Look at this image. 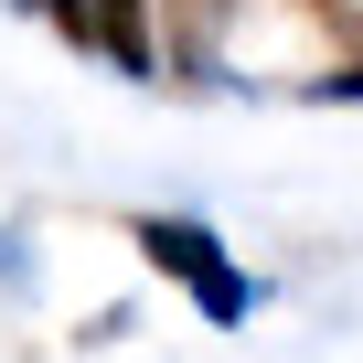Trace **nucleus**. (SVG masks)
Instances as JSON below:
<instances>
[{
  "mask_svg": "<svg viewBox=\"0 0 363 363\" xmlns=\"http://www.w3.org/2000/svg\"><path fill=\"white\" fill-rule=\"evenodd\" d=\"M128 246H139L182 299H193L203 320H246V310H257V278L225 257V235H214L203 214H139V225H128Z\"/></svg>",
  "mask_w": 363,
  "mask_h": 363,
  "instance_id": "1",
  "label": "nucleus"
},
{
  "mask_svg": "<svg viewBox=\"0 0 363 363\" xmlns=\"http://www.w3.org/2000/svg\"><path fill=\"white\" fill-rule=\"evenodd\" d=\"M160 0H96V54L118 65V75H160Z\"/></svg>",
  "mask_w": 363,
  "mask_h": 363,
  "instance_id": "2",
  "label": "nucleus"
},
{
  "mask_svg": "<svg viewBox=\"0 0 363 363\" xmlns=\"http://www.w3.org/2000/svg\"><path fill=\"white\" fill-rule=\"evenodd\" d=\"M225 11H235V0H160V33H171V54L182 65H214V33H225Z\"/></svg>",
  "mask_w": 363,
  "mask_h": 363,
  "instance_id": "3",
  "label": "nucleus"
},
{
  "mask_svg": "<svg viewBox=\"0 0 363 363\" xmlns=\"http://www.w3.org/2000/svg\"><path fill=\"white\" fill-rule=\"evenodd\" d=\"M289 11L320 33V43H342V54H363V11H352V0H289Z\"/></svg>",
  "mask_w": 363,
  "mask_h": 363,
  "instance_id": "4",
  "label": "nucleus"
},
{
  "mask_svg": "<svg viewBox=\"0 0 363 363\" xmlns=\"http://www.w3.org/2000/svg\"><path fill=\"white\" fill-rule=\"evenodd\" d=\"M299 96H310V107H363V54H342V65L299 75Z\"/></svg>",
  "mask_w": 363,
  "mask_h": 363,
  "instance_id": "5",
  "label": "nucleus"
}]
</instances>
